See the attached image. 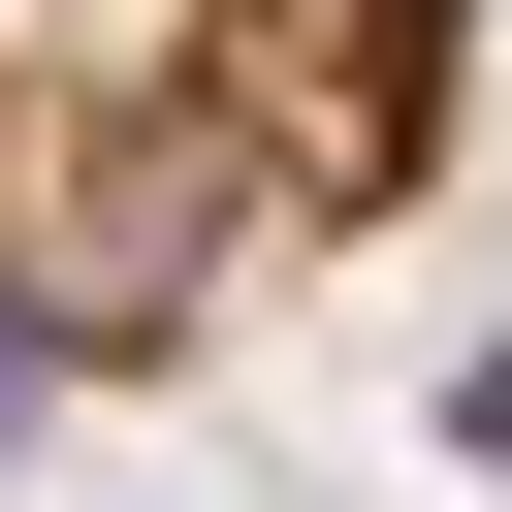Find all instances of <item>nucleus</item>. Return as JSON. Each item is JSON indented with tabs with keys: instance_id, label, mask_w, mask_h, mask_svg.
<instances>
[]
</instances>
